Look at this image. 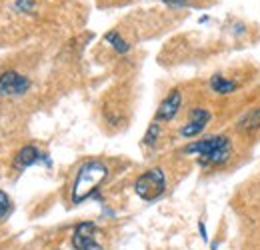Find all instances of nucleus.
Returning <instances> with one entry per match:
<instances>
[{"mask_svg": "<svg viewBox=\"0 0 260 250\" xmlns=\"http://www.w3.org/2000/svg\"><path fill=\"white\" fill-rule=\"evenodd\" d=\"M18 8H22L24 12L32 10V0H18Z\"/></svg>", "mask_w": 260, "mask_h": 250, "instance_id": "4468645a", "label": "nucleus"}, {"mask_svg": "<svg viewBox=\"0 0 260 250\" xmlns=\"http://www.w3.org/2000/svg\"><path fill=\"white\" fill-rule=\"evenodd\" d=\"M256 128H260V108H250L238 120V130L240 132H250V130H256Z\"/></svg>", "mask_w": 260, "mask_h": 250, "instance_id": "1a4fd4ad", "label": "nucleus"}, {"mask_svg": "<svg viewBox=\"0 0 260 250\" xmlns=\"http://www.w3.org/2000/svg\"><path fill=\"white\" fill-rule=\"evenodd\" d=\"M108 178V166L102 160H88L84 162L76 176L74 182L70 188V202L72 204H82L84 200L92 198L100 184Z\"/></svg>", "mask_w": 260, "mask_h": 250, "instance_id": "f257e3e1", "label": "nucleus"}, {"mask_svg": "<svg viewBox=\"0 0 260 250\" xmlns=\"http://www.w3.org/2000/svg\"><path fill=\"white\" fill-rule=\"evenodd\" d=\"M158 136H160V124H158V120H154L152 124L148 126L146 134H144V144L152 146V144H154V142L158 140Z\"/></svg>", "mask_w": 260, "mask_h": 250, "instance_id": "f8f14e48", "label": "nucleus"}, {"mask_svg": "<svg viewBox=\"0 0 260 250\" xmlns=\"http://www.w3.org/2000/svg\"><path fill=\"white\" fill-rule=\"evenodd\" d=\"M198 230H200V236H202V240L206 242V240H208V234H206V226H204V222H198Z\"/></svg>", "mask_w": 260, "mask_h": 250, "instance_id": "2eb2a0df", "label": "nucleus"}, {"mask_svg": "<svg viewBox=\"0 0 260 250\" xmlns=\"http://www.w3.org/2000/svg\"><path fill=\"white\" fill-rule=\"evenodd\" d=\"M40 160H48V158H46V154H40V150H38L36 146H24V148H20V150L16 152V157H14V166H16L18 170H24V168L32 166L36 162H40Z\"/></svg>", "mask_w": 260, "mask_h": 250, "instance_id": "6e6552de", "label": "nucleus"}, {"mask_svg": "<svg viewBox=\"0 0 260 250\" xmlns=\"http://www.w3.org/2000/svg\"><path fill=\"white\" fill-rule=\"evenodd\" d=\"M8 210H10V196L4 190H0V220L8 214Z\"/></svg>", "mask_w": 260, "mask_h": 250, "instance_id": "ddd939ff", "label": "nucleus"}, {"mask_svg": "<svg viewBox=\"0 0 260 250\" xmlns=\"http://www.w3.org/2000/svg\"><path fill=\"white\" fill-rule=\"evenodd\" d=\"M180 106H182V92H180L178 88H174V90L160 102L154 120H158V122H170V120L178 114Z\"/></svg>", "mask_w": 260, "mask_h": 250, "instance_id": "423d86ee", "label": "nucleus"}, {"mask_svg": "<svg viewBox=\"0 0 260 250\" xmlns=\"http://www.w3.org/2000/svg\"><path fill=\"white\" fill-rule=\"evenodd\" d=\"M70 240H72V248L74 250H104L96 240V226H94V222H80V224H76Z\"/></svg>", "mask_w": 260, "mask_h": 250, "instance_id": "20e7f679", "label": "nucleus"}, {"mask_svg": "<svg viewBox=\"0 0 260 250\" xmlns=\"http://www.w3.org/2000/svg\"><path fill=\"white\" fill-rule=\"evenodd\" d=\"M28 88H30V80L20 72L6 70L0 74V96H20L28 92Z\"/></svg>", "mask_w": 260, "mask_h": 250, "instance_id": "39448f33", "label": "nucleus"}, {"mask_svg": "<svg viewBox=\"0 0 260 250\" xmlns=\"http://www.w3.org/2000/svg\"><path fill=\"white\" fill-rule=\"evenodd\" d=\"M164 190H166V174L158 166L156 168H148L134 182V192L146 202H152V200L160 198L164 194Z\"/></svg>", "mask_w": 260, "mask_h": 250, "instance_id": "7ed1b4c3", "label": "nucleus"}, {"mask_svg": "<svg viewBox=\"0 0 260 250\" xmlns=\"http://www.w3.org/2000/svg\"><path fill=\"white\" fill-rule=\"evenodd\" d=\"M104 40L116 50V52H120V54H124V52H128L130 50V44L118 34L116 30H110V32H106V36H104Z\"/></svg>", "mask_w": 260, "mask_h": 250, "instance_id": "9b49d317", "label": "nucleus"}, {"mask_svg": "<svg viewBox=\"0 0 260 250\" xmlns=\"http://www.w3.org/2000/svg\"><path fill=\"white\" fill-rule=\"evenodd\" d=\"M184 152L198 157V164L204 166V168H216V166H222L230 160L232 140L228 136H222V134L206 136L202 140L190 142L184 148Z\"/></svg>", "mask_w": 260, "mask_h": 250, "instance_id": "f03ea898", "label": "nucleus"}, {"mask_svg": "<svg viewBox=\"0 0 260 250\" xmlns=\"http://www.w3.org/2000/svg\"><path fill=\"white\" fill-rule=\"evenodd\" d=\"M208 120H210V112H208L206 108H192V110H190V120H188V124H184L180 128V134H182L184 138L198 136V134L206 128Z\"/></svg>", "mask_w": 260, "mask_h": 250, "instance_id": "0eeeda50", "label": "nucleus"}, {"mask_svg": "<svg viewBox=\"0 0 260 250\" xmlns=\"http://www.w3.org/2000/svg\"><path fill=\"white\" fill-rule=\"evenodd\" d=\"M210 88H212L216 94L226 96V94L234 92V90L238 88V84H236L234 80H228V78H224V76H220V74H214V76L210 78Z\"/></svg>", "mask_w": 260, "mask_h": 250, "instance_id": "9d476101", "label": "nucleus"}, {"mask_svg": "<svg viewBox=\"0 0 260 250\" xmlns=\"http://www.w3.org/2000/svg\"><path fill=\"white\" fill-rule=\"evenodd\" d=\"M166 4H170V6H182V4H186V0H164Z\"/></svg>", "mask_w": 260, "mask_h": 250, "instance_id": "dca6fc26", "label": "nucleus"}]
</instances>
